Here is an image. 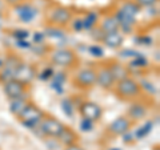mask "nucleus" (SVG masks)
I'll list each match as a JSON object with an SVG mask.
<instances>
[{"label": "nucleus", "instance_id": "4", "mask_svg": "<svg viewBox=\"0 0 160 150\" xmlns=\"http://www.w3.org/2000/svg\"><path fill=\"white\" fill-rule=\"evenodd\" d=\"M73 20V13L68 7L55 6L48 9L47 21L53 28H64L68 27Z\"/></svg>", "mask_w": 160, "mask_h": 150}, {"label": "nucleus", "instance_id": "7", "mask_svg": "<svg viewBox=\"0 0 160 150\" xmlns=\"http://www.w3.org/2000/svg\"><path fill=\"white\" fill-rule=\"evenodd\" d=\"M3 91L9 101L18 100V98H29L31 84H26L23 81H19L16 78H12L8 82L3 84Z\"/></svg>", "mask_w": 160, "mask_h": 150}, {"label": "nucleus", "instance_id": "12", "mask_svg": "<svg viewBox=\"0 0 160 150\" xmlns=\"http://www.w3.org/2000/svg\"><path fill=\"white\" fill-rule=\"evenodd\" d=\"M36 76H38L36 65H33V64H27L24 61L19 65V68L16 69V73H15V78L19 80V81L26 82V84H31Z\"/></svg>", "mask_w": 160, "mask_h": 150}, {"label": "nucleus", "instance_id": "18", "mask_svg": "<svg viewBox=\"0 0 160 150\" xmlns=\"http://www.w3.org/2000/svg\"><path fill=\"white\" fill-rule=\"evenodd\" d=\"M29 102V98H18L9 101V112L13 117H18L20 113L23 112V109L27 106V104Z\"/></svg>", "mask_w": 160, "mask_h": 150}, {"label": "nucleus", "instance_id": "3", "mask_svg": "<svg viewBox=\"0 0 160 150\" xmlns=\"http://www.w3.org/2000/svg\"><path fill=\"white\" fill-rule=\"evenodd\" d=\"M46 116V112L43 110L40 106H38L33 101L29 100V102L27 104V106L23 109V112L16 117L18 121L26 128H38L40 121L43 120V117Z\"/></svg>", "mask_w": 160, "mask_h": 150}, {"label": "nucleus", "instance_id": "8", "mask_svg": "<svg viewBox=\"0 0 160 150\" xmlns=\"http://www.w3.org/2000/svg\"><path fill=\"white\" fill-rule=\"evenodd\" d=\"M67 125L63 124L59 118L52 116V114H47L46 113V116H44L43 120L40 121L38 128L40 129V132H42L46 137L58 139V137L62 134V132L64 130V128Z\"/></svg>", "mask_w": 160, "mask_h": 150}, {"label": "nucleus", "instance_id": "15", "mask_svg": "<svg viewBox=\"0 0 160 150\" xmlns=\"http://www.w3.org/2000/svg\"><path fill=\"white\" fill-rule=\"evenodd\" d=\"M107 64L113 74L115 81H119V80L129 76V69L124 65L123 63L118 61V60H107Z\"/></svg>", "mask_w": 160, "mask_h": 150}, {"label": "nucleus", "instance_id": "14", "mask_svg": "<svg viewBox=\"0 0 160 150\" xmlns=\"http://www.w3.org/2000/svg\"><path fill=\"white\" fill-rule=\"evenodd\" d=\"M100 41H102L107 48L111 49H119L123 45L124 43V36L120 31H115V32H109V33H103L102 37H100Z\"/></svg>", "mask_w": 160, "mask_h": 150}, {"label": "nucleus", "instance_id": "13", "mask_svg": "<svg viewBox=\"0 0 160 150\" xmlns=\"http://www.w3.org/2000/svg\"><path fill=\"white\" fill-rule=\"evenodd\" d=\"M127 116L132 120L133 122H138L140 120H144L148 114V106L143 102V98L136 100V101L131 102V106L127 110Z\"/></svg>", "mask_w": 160, "mask_h": 150}, {"label": "nucleus", "instance_id": "10", "mask_svg": "<svg viewBox=\"0 0 160 150\" xmlns=\"http://www.w3.org/2000/svg\"><path fill=\"white\" fill-rule=\"evenodd\" d=\"M95 71H96V87L103 89V91L111 92L116 81H115L113 74L109 69L107 61L95 65Z\"/></svg>", "mask_w": 160, "mask_h": 150}, {"label": "nucleus", "instance_id": "17", "mask_svg": "<svg viewBox=\"0 0 160 150\" xmlns=\"http://www.w3.org/2000/svg\"><path fill=\"white\" fill-rule=\"evenodd\" d=\"M58 139L62 142V145H64V146H69V145L79 143V134L75 132L72 128L66 126L64 130L62 132V134L58 137Z\"/></svg>", "mask_w": 160, "mask_h": 150}, {"label": "nucleus", "instance_id": "16", "mask_svg": "<svg viewBox=\"0 0 160 150\" xmlns=\"http://www.w3.org/2000/svg\"><path fill=\"white\" fill-rule=\"evenodd\" d=\"M99 31H102V33H109L115 31H120L119 28V21L115 15H108L104 17L99 24Z\"/></svg>", "mask_w": 160, "mask_h": 150}, {"label": "nucleus", "instance_id": "19", "mask_svg": "<svg viewBox=\"0 0 160 150\" xmlns=\"http://www.w3.org/2000/svg\"><path fill=\"white\" fill-rule=\"evenodd\" d=\"M159 0H133V3H136L140 8H149L155 6Z\"/></svg>", "mask_w": 160, "mask_h": 150}, {"label": "nucleus", "instance_id": "2", "mask_svg": "<svg viewBox=\"0 0 160 150\" xmlns=\"http://www.w3.org/2000/svg\"><path fill=\"white\" fill-rule=\"evenodd\" d=\"M49 63L52 64L53 67L62 68V69H69V71H73V69H78L80 65V59L79 54L71 48H59L55 49L49 54Z\"/></svg>", "mask_w": 160, "mask_h": 150}, {"label": "nucleus", "instance_id": "11", "mask_svg": "<svg viewBox=\"0 0 160 150\" xmlns=\"http://www.w3.org/2000/svg\"><path fill=\"white\" fill-rule=\"evenodd\" d=\"M79 114L82 116V120H87L91 122H98L103 116V109L99 104L89 101V100H84L78 105Z\"/></svg>", "mask_w": 160, "mask_h": 150}, {"label": "nucleus", "instance_id": "21", "mask_svg": "<svg viewBox=\"0 0 160 150\" xmlns=\"http://www.w3.org/2000/svg\"><path fill=\"white\" fill-rule=\"evenodd\" d=\"M64 150H84L79 143H75V145H69V146H64Z\"/></svg>", "mask_w": 160, "mask_h": 150}, {"label": "nucleus", "instance_id": "1", "mask_svg": "<svg viewBox=\"0 0 160 150\" xmlns=\"http://www.w3.org/2000/svg\"><path fill=\"white\" fill-rule=\"evenodd\" d=\"M113 94L123 102H132L143 98V85L131 76L119 80L112 88Z\"/></svg>", "mask_w": 160, "mask_h": 150}, {"label": "nucleus", "instance_id": "5", "mask_svg": "<svg viewBox=\"0 0 160 150\" xmlns=\"http://www.w3.org/2000/svg\"><path fill=\"white\" fill-rule=\"evenodd\" d=\"M73 88L79 91H91L93 87H96V71L95 67H86L78 69V72L73 74L71 80Z\"/></svg>", "mask_w": 160, "mask_h": 150}, {"label": "nucleus", "instance_id": "9", "mask_svg": "<svg viewBox=\"0 0 160 150\" xmlns=\"http://www.w3.org/2000/svg\"><path fill=\"white\" fill-rule=\"evenodd\" d=\"M23 63L22 57L16 53H8L3 60V67L0 68V84H6L9 80L15 78V73L19 65Z\"/></svg>", "mask_w": 160, "mask_h": 150}, {"label": "nucleus", "instance_id": "6", "mask_svg": "<svg viewBox=\"0 0 160 150\" xmlns=\"http://www.w3.org/2000/svg\"><path fill=\"white\" fill-rule=\"evenodd\" d=\"M133 125H135V122L127 116V114H122V116H118L113 121H111L107 125L106 130H104V134L112 139L118 138V137H123L126 133L131 132Z\"/></svg>", "mask_w": 160, "mask_h": 150}, {"label": "nucleus", "instance_id": "20", "mask_svg": "<svg viewBox=\"0 0 160 150\" xmlns=\"http://www.w3.org/2000/svg\"><path fill=\"white\" fill-rule=\"evenodd\" d=\"M7 4H9V6H12V7H16L19 6V4H23L24 3V0H4Z\"/></svg>", "mask_w": 160, "mask_h": 150}]
</instances>
